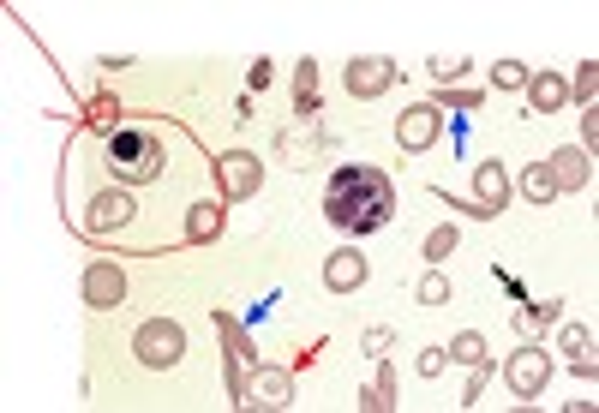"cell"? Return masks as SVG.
<instances>
[{
	"mask_svg": "<svg viewBox=\"0 0 599 413\" xmlns=\"http://www.w3.org/2000/svg\"><path fill=\"white\" fill-rule=\"evenodd\" d=\"M510 198V174L498 162H480V180H474V204H450V210H468V216H498Z\"/></svg>",
	"mask_w": 599,
	"mask_h": 413,
	"instance_id": "obj_3",
	"label": "cell"
},
{
	"mask_svg": "<svg viewBox=\"0 0 599 413\" xmlns=\"http://www.w3.org/2000/svg\"><path fill=\"white\" fill-rule=\"evenodd\" d=\"M546 174H552V180H558V186H588V174H594V162H588V156H582V150H558V156H552V168H546Z\"/></svg>",
	"mask_w": 599,
	"mask_h": 413,
	"instance_id": "obj_10",
	"label": "cell"
},
{
	"mask_svg": "<svg viewBox=\"0 0 599 413\" xmlns=\"http://www.w3.org/2000/svg\"><path fill=\"white\" fill-rule=\"evenodd\" d=\"M108 162H114V174H120V180H156V174H162V144H156V132L126 126V132H114Z\"/></svg>",
	"mask_w": 599,
	"mask_h": 413,
	"instance_id": "obj_2",
	"label": "cell"
},
{
	"mask_svg": "<svg viewBox=\"0 0 599 413\" xmlns=\"http://www.w3.org/2000/svg\"><path fill=\"white\" fill-rule=\"evenodd\" d=\"M306 126H288L282 132V156H288V168H306L312 156H318V126H312V114H300Z\"/></svg>",
	"mask_w": 599,
	"mask_h": 413,
	"instance_id": "obj_9",
	"label": "cell"
},
{
	"mask_svg": "<svg viewBox=\"0 0 599 413\" xmlns=\"http://www.w3.org/2000/svg\"><path fill=\"white\" fill-rule=\"evenodd\" d=\"M216 222H222V216H216L210 204H198V210H192V240H204V234H216Z\"/></svg>",
	"mask_w": 599,
	"mask_h": 413,
	"instance_id": "obj_22",
	"label": "cell"
},
{
	"mask_svg": "<svg viewBox=\"0 0 599 413\" xmlns=\"http://www.w3.org/2000/svg\"><path fill=\"white\" fill-rule=\"evenodd\" d=\"M456 72H468V60H432V78H438V84L456 78Z\"/></svg>",
	"mask_w": 599,
	"mask_h": 413,
	"instance_id": "obj_25",
	"label": "cell"
},
{
	"mask_svg": "<svg viewBox=\"0 0 599 413\" xmlns=\"http://www.w3.org/2000/svg\"><path fill=\"white\" fill-rule=\"evenodd\" d=\"M396 138H402V150H426V144L438 138V108H408Z\"/></svg>",
	"mask_w": 599,
	"mask_h": 413,
	"instance_id": "obj_8",
	"label": "cell"
},
{
	"mask_svg": "<svg viewBox=\"0 0 599 413\" xmlns=\"http://www.w3.org/2000/svg\"><path fill=\"white\" fill-rule=\"evenodd\" d=\"M444 252H456V228H438V234H426V258H438V264H444Z\"/></svg>",
	"mask_w": 599,
	"mask_h": 413,
	"instance_id": "obj_21",
	"label": "cell"
},
{
	"mask_svg": "<svg viewBox=\"0 0 599 413\" xmlns=\"http://www.w3.org/2000/svg\"><path fill=\"white\" fill-rule=\"evenodd\" d=\"M180 348H186V342H180V330H174L168 318L138 330V360H144V366H174V360H180Z\"/></svg>",
	"mask_w": 599,
	"mask_h": 413,
	"instance_id": "obj_4",
	"label": "cell"
},
{
	"mask_svg": "<svg viewBox=\"0 0 599 413\" xmlns=\"http://www.w3.org/2000/svg\"><path fill=\"white\" fill-rule=\"evenodd\" d=\"M390 342H396V330H384V324L360 336V348H366V354H390Z\"/></svg>",
	"mask_w": 599,
	"mask_h": 413,
	"instance_id": "obj_23",
	"label": "cell"
},
{
	"mask_svg": "<svg viewBox=\"0 0 599 413\" xmlns=\"http://www.w3.org/2000/svg\"><path fill=\"white\" fill-rule=\"evenodd\" d=\"M84 300H90V306H114V300H120V270L96 264V270L84 276Z\"/></svg>",
	"mask_w": 599,
	"mask_h": 413,
	"instance_id": "obj_13",
	"label": "cell"
},
{
	"mask_svg": "<svg viewBox=\"0 0 599 413\" xmlns=\"http://www.w3.org/2000/svg\"><path fill=\"white\" fill-rule=\"evenodd\" d=\"M390 78H396V66H390V60H378V54H366V60H354V66H348V90H354V96H378Z\"/></svg>",
	"mask_w": 599,
	"mask_h": 413,
	"instance_id": "obj_7",
	"label": "cell"
},
{
	"mask_svg": "<svg viewBox=\"0 0 599 413\" xmlns=\"http://www.w3.org/2000/svg\"><path fill=\"white\" fill-rule=\"evenodd\" d=\"M450 360H462V366H480V360H486V342L468 330V336H456V342H450Z\"/></svg>",
	"mask_w": 599,
	"mask_h": 413,
	"instance_id": "obj_18",
	"label": "cell"
},
{
	"mask_svg": "<svg viewBox=\"0 0 599 413\" xmlns=\"http://www.w3.org/2000/svg\"><path fill=\"white\" fill-rule=\"evenodd\" d=\"M324 216L348 234H378L396 216V180L384 168H336L324 192Z\"/></svg>",
	"mask_w": 599,
	"mask_h": 413,
	"instance_id": "obj_1",
	"label": "cell"
},
{
	"mask_svg": "<svg viewBox=\"0 0 599 413\" xmlns=\"http://www.w3.org/2000/svg\"><path fill=\"white\" fill-rule=\"evenodd\" d=\"M258 174H264V168H258L246 150L222 156V192H228V198H252V192H258Z\"/></svg>",
	"mask_w": 599,
	"mask_h": 413,
	"instance_id": "obj_6",
	"label": "cell"
},
{
	"mask_svg": "<svg viewBox=\"0 0 599 413\" xmlns=\"http://www.w3.org/2000/svg\"><path fill=\"white\" fill-rule=\"evenodd\" d=\"M324 282H330L336 294H342V288H360V282H366V258H360V252H336L330 270H324Z\"/></svg>",
	"mask_w": 599,
	"mask_h": 413,
	"instance_id": "obj_11",
	"label": "cell"
},
{
	"mask_svg": "<svg viewBox=\"0 0 599 413\" xmlns=\"http://www.w3.org/2000/svg\"><path fill=\"white\" fill-rule=\"evenodd\" d=\"M534 102H540V108H558V102H564V78H534Z\"/></svg>",
	"mask_w": 599,
	"mask_h": 413,
	"instance_id": "obj_20",
	"label": "cell"
},
{
	"mask_svg": "<svg viewBox=\"0 0 599 413\" xmlns=\"http://www.w3.org/2000/svg\"><path fill=\"white\" fill-rule=\"evenodd\" d=\"M546 324H558V300H546V306H522V312H516V330H522V336H540Z\"/></svg>",
	"mask_w": 599,
	"mask_h": 413,
	"instance_id": "obj_14",
	"label": "cell"
},
{
	"mask_svg": "<svg viewBox=\"0 0 599 413\" xmlns=\"http://www.w3.org/2000/svg\"><path fill=\"white\" fill-rule=\"evenodd\" d=\"M420 300H426V306H450V276H444V270L420 276Z\"/></svg>",
	"mask_w": 599,
	"mask_h": 413,
	"instance_id": "obj_17",
	"label": "cell"
},
{
	"mask_svg": "<svg viewBox=\"0 0 599 413\" xmlns=\"http://www.w3.org/2000/svg\"><path fill=\"white\" fill-rule=\"evenodd\" d=\"M252 390H258V408H282L288 402V372H264Z\"/></svg>",
	"mask_w": 599,
	"mask_h": 413,
	"instance_id": "obj_15",
	"label": "cell"
},
{
	"mask_svg": "<svg viewBox=\"0 0 599 413\" xmlns=\"http://www.w3.org/2000/svg\"><path fill=\"white\" fill-rule=\"evenodd\" d=\"M444 360H450L444 348H426V354H420V378H438V372H444Z\"/></svg>",
	"mask_w": 599,
	"mask_h": 413,
	"instance_id": "obj_24",
	"label": "cell"
},
{
	"mask_svg": "<svg viewBox=\"0 0 599 413\" xmlns=\"http://www.w3.org/2000/svg\"><path fill=\"white\" fill-rule=\"evenodd\" d=\"M132 222V204L120 198V192H102L96 204H90V228H126Z\"/></svg>",
	"mask_w": 599,
	"mask_h": 413,
	"instance_id": "obj_12",
	"label": "cell"
},
{
	"mask_svg": "<svg viewBox=\"0 0 599 413\" xmlns=\"http://www.w3.org/2000/svg\"><path fill=\"white\" fill-rule=\"evenodd\" d=\"M522 192H528V198H534V204H546V198H552V192H558V180H552V174H546V168H534V174H528V180H522Z\"/></svg>",
	"mask_w": 599,
	"mask_h": 413,
	"instance_id": "obj_19",
	"label": "cell"
},
{
	"mask_svg": "<svg viewBox=\"0 0 599 413\" xmlns=\"http://www.w3.org/2000/svg\"><path fill=\"white\" fill-rule=\"evenodd\" d=\"M546 378H552V360H546L540 348H522V354L510 360V390H516V396L534 402V396L546 390Z\"/></svg>",
	"mask_w": 599,
	"mask_h": 413,
	"instance_id": "obj_5",
	"label": "cell"
},
{
	"mask_svg": "<svg viewBox=\"0 0 599 413\" xmlns=\"http://www.w3.org/2000/svg\"><path fill=\"white\" fill-rule=\"evenodd\" d=\"M492 84H498V90H522V84H528V66H522V60H498V66H492Z\"/></svg>",
	"mask_w": 599,
	"mask_h": 413,
	"instance_id": "obj_16",
	"label": "cell"
}]
</instances>
